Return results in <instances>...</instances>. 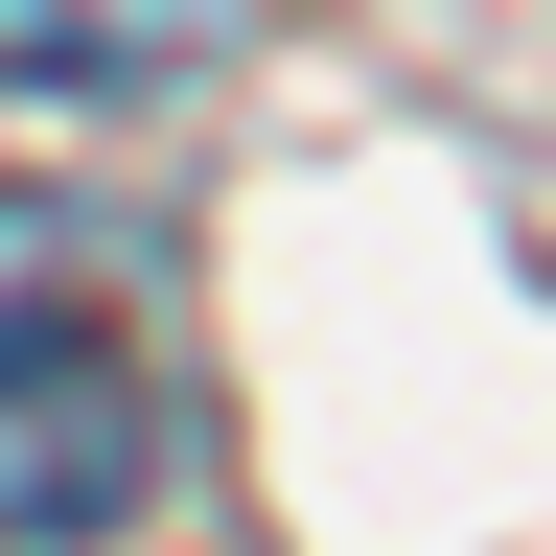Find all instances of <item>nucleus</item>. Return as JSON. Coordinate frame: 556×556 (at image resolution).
Listing matches in <instances>:
<instances>
[{
	"instance_id": "nucleus-1",
	"label": "nucleus",
	"mask_w": 556,
	"mask_h": 556,
	"mask_svg": "<svg viewBox=\"0 0 556 556\" xmlns=\"http://www.w3.org/2000/svg\"><path fill=\"white\" fill-rule=\"evenodd\" d=\"M163 486V348H139V278L70 186H0V556L116 533Z\"/></svg>"
},
{
	"instance_id": "nucleus-2",
	"label": "nucleus",
	"mask_w": 556,
	"mask_h": 556,
	"mask_svg": "<svg viewBox=\"0 0 556 556\" xmlns=\"http://www.w3.org/2000/svg\"><path fill=\"white\" fill-rule=\"evenodd\" d=\"M255 0H0V93H163L208 70Z\"/></svg>"
}]
</instances>
